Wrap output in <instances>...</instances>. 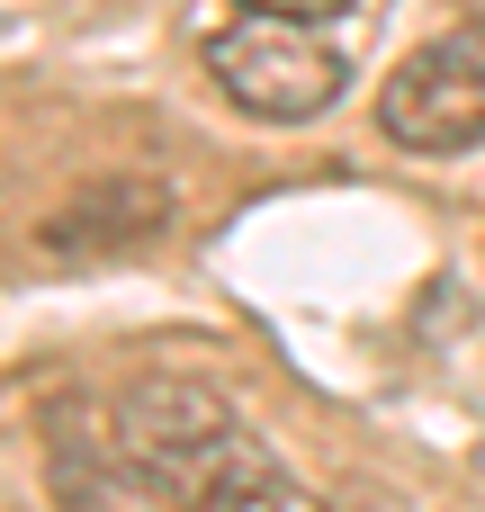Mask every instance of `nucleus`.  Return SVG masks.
I'll return each mask as SVG.
<instances>
[{"label":"nucleus","instance_id":"obj_1","mask_svg":"<svg viewBox=\"0 0 485 512\" xmlns=\"http://www.w3.org/2000/svg\"><path fill=\"white\" fill-rule=\"evenodd\" d=\"M243 423L207 378L144 369L45 405V477L72 512H198L243 459Z\"/></svg>","mask_w":485,"mask_h":512},{"label":"nucleus","instance_id":"obj_2","mask_svg":"<svg viewBox=\"0 0 485 512\" xmlns=\"http://www.w3.org/2000/svg\"><path fill=\"white\" fill-rule=\"evenodd\" d=\"M207 81L243 108V117H261V126H306V117H324L333 99H342V81H351V63H342V45L324 36V27H306V18H261V9H234L225 27H207Z\"/></svg>","mask_w":485,"mask_h":512},{"label":"nucleus","instance_id":"obj_3","mask_svg":"<svg viewBox=\"0 0 485 512\" xmlns=\"http://www.w3.org/2000/svg\"><path fill=\"white\" fill-rule=\"evenodd\" d=\"M378 126L405 153H468L485 144V36H432L378 90Z\"/></svg>","mask_w":485,"mask_h":512},{"label":"nucleus","instance_id":"obj_4","mask_svg":"<svg viewBox=\"0 0 485 512\" xmlns=\"http://www.w3.org/2000/svg\"><path fill=\"white\" fill-rule=\"evenodd\" d=\"M162 216H171L162 180H144V171H126V180H90L81 198H63V207L36 225V252H45V261H99V252H135V243H144Z\"/></svg>","mask_w":485,"mask_h":512},{"label":"nucleus","instance_id":"obj_5","mask_svg":"<svg viewBox=\"0 0 485 512\" xmlns=\"http://www.w3.org/2000/svg\"><path fill=\"white\" fill-rule=\"evenodd\" d=\"M198 512H333V504H324V495H306V486H297V477L252 441V450L207 486V504H198Z\"/></svg>","mask_w":485,"mask_h":512},{"label":"nucleus","instance_id":"obj_6","mask_svg":"<svg viewBox=\"0 0 485 512\" xmlns=\"http://www.w3.org/2000/svg\"><path fill=\"white\" fill-rule=\"evenodd\" d=\"M234 9H261V18H306V27H324L333 9H351V0H234Z\"/></svg>","mask_w":485,"mask_h":512}]
</instances>
